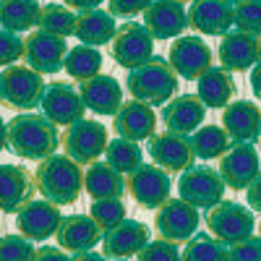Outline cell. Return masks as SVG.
Segmentation results:
<instances>
[{"instance_id":"d590c367","label":"cell","mask_w":261,"mask_h":261,"mask_svg":"<svg viewBox=\"0 0 261 261\" xmlns=\"http://www.w3.org/2000/svg\"><path fill=\"white\" fill-rule=\"evenodd\" d=\"M89 214H92V220L99 225L102 232H110L113 227H118L120 222L128 220V217H125L128 212H125L123 199H99V201H92Z\"/></svg>"},{"instance_id":"8fae6325","label":"cell","mask_w":261,"mask_h":261,"mask_svg":"<svg viewBox=\"0 0 261 261\" xmlns=\"http://www.w3.org/2000/svg\"><path fill=\"white\" fill-rule=\"evenodd\" d=\"M42 115L50 118L55 125H73L79 120H84L86 113V102L79 92V86H73L71 81H53L47 84V92L42 97Z\"/></svg>"},{"instance_id":"2e32d148","label":"cell","mask_w":261,"mask_h":261,"mask_svg":"<svg viewBox=\"0 0 261 261\" xmlns=\"http://www.w3.org/2000/svg\"><path fill=\"white\" fill-rule=\"evenodd\" d=\"M68 45L65 39L58 37V34H47V32H32L27 37V50H24V63L29 68L39 71V73H58L63 65H65V58H68Z\"/></svg>"},{"instance_id":"484cf974","label":"cell","mask_w":261,"mask_h":261,"mask_svg":"<svg viewBox=\"0 0 261 261\" xmlns=\"http://www.w3.org/2000/svg\"><path fill=\"white\" fill-rule=\"evenodd\" d=\"M79 92L86 102V110H92L97 115H118V110L123 107V89L118 79L113 76L99 73L89 81H81Z\"/></svg>"},{"instance_id":"7bdbcfd3","label":"cell","mask_w":261,"mask_h":261,"mask_svg":"<svg viewBox=\"0 0 261 261\" xmlns=\"http://www.w3.org/2000/svg\"><path fill=\"white\" fill-rule=\"evenodd\" d=\"M34 261H73V256H68V251L60 246H42L37 248Z\"/></svg>"},{"instance_id":"1f68e13d","label":"cell","mask_w":261,"mask_h":261,"mask_svg":"<svg viewBox=\"0 0 261 261\" xmlns=\"http://www.w3.org/2000/svg\"><path fill=\"white\" fill-rule=\"evenodd\" d=\"M99 68H102V53L97 47H92V45L73 47L68 53V58H65V65H63V71L71 79H76L79 84L99 76Z\"/></svg>"},{"instance_id":"52a82bcc","label":"cell","mask_w":261,"mask_h":261,"mask_svg":"<svg viewBox=\"0 0 261 261\" xmlns=\"http://www.w3.org/2000/svg\"><path fill=\"white\" fill-rule=\"evenodd\" d=\"M225 188L227 186L220 175V170H212L204 165L180 172V180H178L180 199H186L196 209H206V212L225 201Z\"/></svg>"},{"instance_id":"cb8c5ba5","label":"cell","mask_w":261,"mask_h":261,"mask_svg":"<svg viewBox=\"0 0 261 261\" xmlns=\"http://www.w3.org/2000/svg\"><path fill=\"white\" fill-rule=\"evenodd\" d=\"M55 238H58V246L68 253H84V251H92L105 238V232L92 220V214H68L63 217Z\"/></svg>"},{"instance_id":"5b68a950","label":"cell","mask_w":261,"mask_h":261,"mask_svg":"<svg viewBox=\"0 0 261 261\" xmlns=\"http://www.w3.org/2000/svg\"><path fill=\"white\" fill-rule=\"evenodd\" d=\"M209 235H214L217 241H222L225 246H235L253 235L256 220L251 214V206H243L238 201H222L214 209L206 212L204 217Z\"/></svg>"},{"instance_id":"603a6c76","label":"cell","mask_w":261,"mask_h":261,"mask_svg":"<svg viewBox=\"0 0 261 261\" xmlns=\"http://www.w3.org/2000/svg\"><path fill=\"white\" fill-rule=\"evenodd\" d=\"M217 58H220L222 68H227L230 73L251 71L253 65H258V37L246 34L241 29L227 32L217 45Z\"/></svg>"},{"instance_id":"4dcf8cb0","label":"cell","mask_w":261,"mask_h":261,"mask_svg":"<svg viewBox=\"0 0 261 261\" xmlns=\"http://www.w3.org/2000/svg\"><path fill=\"white\" fill-rule=\"evenodd\" d=\"M191 141H193V151L199 160H220L232 146V139L222 125H201L191 136Z\"/></svg>"},{"instance_id":"ab89813d","label":"cell","mask_w":261,"mask_h":261,"mask_svg":"<svg viewBox=\"0 0 261 261\" xmlns=\"http://www.w3.org/2000/svg\"><path fill=\"white\" fill-rule=\"evenodd\" d=\"M24 50H27V39L16 32L3 29V37H0V63L6 68L8 65H16V60L24 58Z\"/></svg>"},{"instance_id":"83f0119b","label":"cell","mask_w":261,"mask_h":261,"mask_svg":"<svg viewBox=\"0 0 261 261\" xmlns=\"http://www.w3.org/2000/svg\"><path fill=\"white\" fill-rule=\"evenodd\" d=\"M196 97H199L204 105H206V110H225V107L232 102L235 97V81L230 76L227 68H212L196 81Z\"/></svg>"},{"instance_id":"7402d4cb","label":"cell","mask_w":261,"mask_h":261,"mask_svg":"<svg viewBox=\"0 0 261 261\" xmlns=\"http://www.w3.org/2000/svg\"><path fill=\"white\" fill-rule=\"evenodd\" d=\"M149 246V227L139 220H125L102 238V253L125 261L130 256H139Z\"/></svg>"},{"instance_id":"8d00e7d4","label":"cell","mask_w":261,"mask_h":261,"mask_svg":"<svg viewBox=\"0 0 261 261\" xmlns=\"http://www.w3.org/2000/svg\"><path fill=\"white\" fill-rule=\"evenodd\" d=\"M235 29L261 37V0H243L235 3Z\"/></svg>"},{"instance_id":"bcb514c9","label":"cell","mask_w":261,"mask_h":261,"mask_svg":"<svg viewBox=\"0 0 261 261\" xmlns=\"http://www.w3.org/2000/svg\"><path fill=\"white\" fill-rule=\"evenodd\" d=\"M251 92L261 99V63L251 68Z\"/></svg>"},{"instance_id":"b9f144b4","label":"cell","mask_w":261,"mask_h":261,"mask_svg":"<svg viewBox=\"0 0 261 261\" xmlns=\"http://www.w3.org/2000/svg\"><path fill=\"white\" fill-rule=\"evenodd\" d=\"M110 3V13L120 16V18H130L136 13H144L154 0H107Z\"/></svg>"},{"instance_id":"ee69618b","label":"cell","mask_w":261,"mask_h":261,"mask_svg":"<svg viewBox=\"0 0 261 261\" xmlns=\"http://www.w3.org/2000/svg\"><path fill=\"white\" fill-rule=\"evenodd\" d=\"M246 199H248V206L261 214V172L256 175V180L246 188Z\"/></svg>"},{"instance_id":"44dd1931","label":"cell","mask_w":261,"mask_h":261,"mask_svg":"<svg viewBox=\"0 0 261 261\" xmlns=\"http://www.w3.org/2000/svg\"><path fill=\"white\" fill-rule=\"evenodd\" d=\"M204 115H206V105L196 94H178L162 107L165 128L183 136H193L204 125Z\"/></svg>"},{"instance_id":"3957f363","label":"cell","mask_w":261,"mask_h":261,"mask_svg":"<svg viewBox=\"0 0 261 261\" xmlns=\"http://www.w3.org/2000/svg\"><path fill=\"white\" fill-rule=\"evenodd\" d=\"M178 73L175 68L170 65V60H165L162 55H154L151 60H146L139 68L128 71L125 76V89L130 92V97L151 105V107H160L167 105L178 92Z\"/></svg>"},{"instance_id":"6da1fadb","label":"cell","mask_w":261,"mask_h":261,"mask_svg":"<svg viewBox=\"0 0 261 261\" xmlns=\"http://www.w3.org/2000/svg\"><path fill=\"white\" fill-rule=\"evenodd\" d=\"M58 144H63L58 125L37 113H18L3 128V149H11L21 160L42 162L55 154Z\"/></svg>"},{"instance_id":"f1b7e54d","label":"cell","mask_w":261,"mask_h":261,"mask_svg":"<svg viewBox=\"0 0 261 261\" xmlns=\"http://www.w3.org/2000/svg\"><path fill=\"white\" fill-rule=\"evenodd\" d=\"M115 34H118V27H115V16H113L110 11L94 8V11L79 13L76 37H79L81 45L99 47V45H107V42H113Z\"/></svg>"},{"instance_id":"7dc6e473","label":"cell","mask_w":261,"mask_h":261,"mask_svg":"<svg viewBox=\"0 0 261 261\" xmlns=\"http://www.w3.org/2000/svg\"><path fill=\"white\" fill-rule=\"evenodd\" d=\"M73 261H110V256L97 251H84V253H73Z\"/></svg>"},{"instance_id":"7a4b0ae2","label":"cell","mask_w":261,"mask_h":261,"mask_svg":"<svg viewBox=\"0 0 261 261\" xmlns=\"http://www.w3.org/2000/svg\"><path fill=\"white\" fill-rule=\"evenodd\" d=\"M37 180V193L58 206H71L79 201L84 191V172L81 165L73 162L68 154H53L42 160L34 172Z\"/></svg>"},{"instance_id":"e0dca14e","label":"cell","mask_w":261,"mask_h":261,"mask_svg":"<svg viewBox=\"0 0 261 261\" xmlns=\"http://www.w3.org/2000/svg\"><path fill=\"white\" fill-rule=\"evenodd\" d=\"M63 222V214L58 204L47 199H32L16 212V227L21 235H27L29 241H47L58 232Z\"/></svg>"},{"instance_id":"30bf717a","label":"cell","mask_w":261,"mask_h":261,"mask_svg":"<svg viewBox=\"0 0 261 261\" xmlns=\"http://www.w3.org/2000/svg\"><path fill=\"white\" fill-rule=\"evenodd\" d=\"M172 180L170 172L162 170L160 165H141L136 172L128 175V193L141 209H160L162 204L170 201Z\"/></svg>"},{"instance_id":"f35d334b","label":"cell","mask_w":261,"mask_h":261,"mask_svg":"<svg viewBox=\"0 0 261 261\" xmlns=\"http://www.w3.org/2000/svg\"><path fill=\"white\" fill-rule=\"evenodd\" d=\"M139 261H183V253L178 251V243L172 241H149V246L139 253Z\"/></svg>"},{"instance_id":"d4e9b609","label":"cell","mask_w":261,"mask_h":261,"mask_svg":"<svg viewBox=\"0 0 261 261\" xmlns=\"http://www.w3.org/2000/svg\"><path fill=\"white\" fill-rule=\"evenodd\" d=\"M0 204L6 214H16L24 204H29L37 193L34 172H29L21 165H3L0 170Z\"/></svg>"},{"instance_id":"f546056e","label":"cell","mask_w":261,"mask_h":261,"mask_svg":"<svg viewBox=\"0 0 261 261\" xmlns=\"http://www.w3.org/2000/svg\"><path fill=\"white\" fill-rule=\"evenodd\" d=\"M42 8L37 0H3L0 6V21H3V29L8 32H29L34 27H39L42 18Z\"/></svg>"},{"instance_id":"ba28073f","label":"cell","mask_w":261,"mask_h":261,"mask_svg":"<svg viewBox=\"0 0 261 261\" xmlns=\"http://www.w3.org/2000/svg\"><path fill=\"white\" fill-rule=\"evenodd\" d=\"M110 55L120 68L134 71L154 58V37L149 34L146 27L136 24V21H128V24L118 29L115 39L110 42Z\"/></svg>"},{"instance_id":"d6a6232c","label":"cell","mask_w":261,"mask_h":261,"mask_svg":"<svg viewBox=\"0 0 261 261\" xmlns=\"http://www.w3.org/2000/svg\"><path fill=\"white\" fill-rule=\"evenodd\" d=\"M105 162L113 165L118 172H123V175H130V172H136L144 160H141V146L139 141H128V139H115L107 144V151H105Z\"/></svg>"},{"instance_id":"ac0fdd59","label":"cell","mask_w":261,"mask_h":261,"mask_svg":"<svg viewBox=\"0 0 261 261\" xmlns=\"http://www.w3.org/2000/svg\"><path fill=\"white\" fill-rule=\"evenodd\" d=\"M144 27L154 39H178L188 24V8L183 0H154L144 11Z\"/></svg>"},{"instance_id":"ffe728a7","label":"cell","mask_w":261,"mask_h":261,"mask_svg":"<svg viewBox=\"0 0 261 261\" xmlns=\"http://www.w3.org/2000/svg\"><path fill=\"white\" fill-rule=\"evenodd\" d=\"M222 128L232 144H258L261 141V110L248 99L230 102L222 110Z\"/></svg>"},{"instance_id":"c3c4849f","label":"cell","mask_w":261,"mask_h":261,"mask_svg":"<svg viewBox=\"0 0 261 261\" xmlns=\"http://www.w3.org/2000/svg\"><path fill=\"white\" fill-rule=\"evenodd\" d=\"M258 63H261V37H258Z\"/></svg>"},{"instance_id":"60d3db41","label":"cell","mask_w":261,"mask_h":261,"mask_svg":"<svg viewBox=\"0 0 261 261\" xmlns=\"http://www.w3.org/2000/svg\"><path fill=\"white\" fill-rule=\"evenodd\" d=\"M230 261H261V238L251 235L246 241L230 246Z\"/></svg>"},{"instance_id":"9c48e42d","label":"cell","mask_w":261,"mask_h":261,"mask_svg":"<svg viewBox=\"0 0 261 261\" xmlns=\"http://www.w3.org/2000/svg\"><path fill=\"white\" fill-rule=\"evenodd\" d=\"M201 209H196L193 204H188L186 199H170L167 204H162L154 214V227L160 232V238L172 243H188L191 238L199 230L201 222Z\"/></svg>"},{"instance_id":"8992f818","label":"cell","mask_w":261,"mask_h":261,"mask_svg":"<svg viewBox=\"0 0 261 261\" xmlns=\"http://www.w3.org/2000/svg\"><path fill=\"white\" fill-rule=\"evenodd\" d=\"M107 128L99 120H79L63 130V151L79 165H94L107 151Z\"/></svg>"},{"instance_id":"9a60e30c","label":"cell","mask_w":261,"mask_h":261,"mask_svg":"<svg viewBox=\"0 0 261 261\" xmlns=\"http://www.w3.org/2000/svg\"><path fill=\"white\" fill-rule=\"evenodd\" d=\"M188 24L204 37H225L235 27V3L230 0H191Z\"/></svg>"},{"instance_id":"f6af8a7d","label":"cell","mask_w":261,"mask_h":261,"mask_svg":"<svg viewBox=\"0 0 261 261\" xmlns=\"http://www.w3.org/2000/svg\"><path fill=\"white\" fill-rule=\"evenodd\" d=\"M102 3H105V0H63V6H68L71 11H81V13L94 11V8H99Z\"/></svg>"},{"instance_id":"74e56055","label":"cell","mask_w":261,"mask_h":261,"mask_svg":"<svg viewBox=\"0 0 261 261\" xmlns=\"http://www.w3.org/2000/svg\"><path fill=\"white\" fill-rule=\"evenodd\" d=\"M37 248L27 235H3V246H0V261H34Z\"/></svg>"},{"instance_id":"681fc988","label":"cell","mask_w":261,"mask_h":261,"mask_svg":"<svg viewBox=\"0 0 261 261\" xmlns=\"http://www.w3.org/2000/svg\"><path fill=\"white\" fill-rule=\"evenodd\" d=\"M230 3H243V0H230Z\"/></svg>"},{"instance_id":"277c9868","label":"cell","mask_w":261,"mask_h":261,"mask_svg":"<svg viewBox=\"0 0 261 261\" xmlns=\"http://www.w3.org/2000/svg\"><path fill=\"white\" fill-rule=\"evenodd\" d=\"M47 92V84L42 81V73L29 65H8L0 76V94L3 105L13 110H37L42 97Z\"/></svg>"},{"instance_id":"7c38bea8","label":"cell","mask_w":261,"mask_h":261,"mask_svg":"<svg viewBox=\"0 0 261 261\" xmlns=\"http://www.w3.org/2000/svg\"><path fill=\"white\" fill-rule=\"evenodd\" d=\"M146 151L151 154L154 165H160L167 172H186V170L193 167V160H196L191 136L172 134V130H160V134H154L149 139Z\"/></svg>"},{"instance_id":"f907efd6","label":"cell","mask_w":261,"mask_h":261,"mask_svg":"<svg viewBox=\"0 0 261 261\" xmlns=\"http://www.w3.org/2000/svg\"><path fill=\"white\" fill-rule=\"evenodd\" d=\"M258 238H261V222H258Z\"/></svg>"},{"instance_id":"4fadbf2b","label":"cell","mask_w":261,"mask_h":261,"mask_svg":"<svg viewBox=\"0 0 261 261\" xmlns=\"http://www.w3.org/2000/svg\"><path fill=\"white\" fill-rule=\"evenodd\" d=\"M261 172V154L253 144H232L220 157V175L230 191H246Z\"/></svg>"},{"instance_id":"4316f807","label":"cell","mask_w":261,"mask_h":261,"mask_svg":"<svg viewBox=\"0 0 261 261\" xmlns=\"http://www.w3.org/2000/svg\"><path fill=\"white\" fill-rule=\"evenodd\" d=\"M84 191L92 196V201L123 199V193L128 191V178L123 175V172H118L113 165L94 162L84 172Z\"/></svg>"},{"instance_id":"836d02e7","label":"cell","mask_w":261,"mask_h":261,"mask_svg":"<svg viewBox=\"0 0 261 261\" xmlns=\"http://www.w3.org/2000/svg\"><path fill=\"white\" fill-rule=\"evenodd\" d=\"M183 261H230V246L214 235H193L183 248Z\"/></svg>"},{"instance_id":"5bb4252c","label":"cell","mask_w":261,"mask_h":261,"mask_svg":"<svg viewBox=\"0 0 261 261\" xmlns=\"http://www.w3.org/2000/svg\"><path fill=\"white\" fill-rule=\"evenodd\" d=\"M170 65L183 81H199L212 68V47L201 37H178L170 47Z\"/></svg>"},{"instance_id":"e575fe53","label":"cell","mask_w":261,"mask_h":261,"mask_svg":"<svg viewBox=\"0 0 261 261\" xmlns=\"http://www.w3.org/2000/svg\"><path fill=\"white\" fill-rule=\"evenodd\" d=\"M76 24H79V16L68 6H45L37 29L47 32V34H58L65 39V37L76 34Z\"/></svg>"},{"instance_id":"d6986e66","label":"cell","mask_w":261,"mask_h":261,"mask_svg":"<svg viewBox=\"0 0 261 261\" xmlns=\"http://www.w3.org/2000/svg\"><path fill=\"white\" fill-rule=\"evenodd\" d=\"M113 130L128 141H149L157 134V113L151 110V105H144L139 99L123 102L118 115H113Z\"/></svg>"}]
</instances>
